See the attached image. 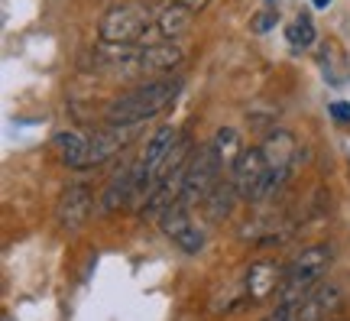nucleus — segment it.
Returning a JSON list of instances; mask_svg holds the SVG:
<instances>
[{"mask_svg": "<svg viewBox=\"0 0 350 321\" xmlns=\"http://www.w3.org/2000/svg\"><path fill=\"white\" fill-rule=\"evenodd\" d=\"M182 91V81L178 78H159V81H146L139 85L137 91H130L124 98H117L107 107L104 120L107 124H143L156 114H163Z\"/></svg>", "mask_w": 350, "mask_h": 321, "instance_id": "obj_1", "label": "nucleus"}, {"mask_svg": "<svg viewBox=\"0 0 350 321\" xmlns=\"http://www.w3.org/2000/svg\"><path fill=\"white\" fill-rule=\"evenodd\" d=\"M327 270H331V250L327 247H308L288 263L286 279H282V302L286 305H299L305 296H312L318 285L325 283Z\"/></svg>", "mask_w": 350, "mask_h": 321, "instance_id": "obj_2", "label": "nucleus"}, {"mask_svg": "<svg viewBox=\"0 0 350 321\" xmlns=\"http://www.w3.org/2000/svg\"><path fill=\"white\" fill-rule=\"evenodd\" d=\"M150 26V3H120L100 16L98 39L111 46H133Z\"/></svg>", "mask_w": 350, "mask_h": 321, "instance_id": "obj_3", "label": "nucleus"}, {"mask_svg": "<svg viewBox=\"0 0 350 321\" xmlns=\"http://www.w3.org/2000/svg\"><path fill=\"white\" fill-rule=\"evenodd\" d=\"M221 156L214 146H201L185 166V182H182V201L185 205H201L221 182Z\"/></svg>", "mask_w": 350, "mask_h": 321, "instance_id": "obj_4", "label": "nucleus"}, {"mask_svg": "<svg viewBox=\"0 0 350 321\" xmlns=\"http://www.w3.org/2000/svg\"><path fill=\"white\" fill-rule=\"evenodd\" d=\"M234 169V185H237L240 198L247 201H260L266 198L269 192H275L273 185V172H269V162L262 156V149H243L240 159L230 166Z\"/></svg>", "mask_w": 350, "mask_h": 321, "instance_id": "obj_5", "label": "nucleus"}, {"mask_svg": "<svg viewBox=\"0 0 350 321\" xmlns=\"http://www.w3.org/2000/svg\"><path fill=\"white\" fill-rule=\"evenodd\" d=\"M139 133V124H107L104 130L88 140V159H85V169L91 166H104L107 159H113L120 149H126Z\"/></svg>", "mask_w": 350, "mask_h": 321, "instance_id": "obj_6", "label": "nucleus"}, {"mask_svg": "<svg viewBox=\"0 0 350 321\" xmlns=\"http://www.w3.org/2000/svg\"><path fill=\"white\" fill-rule=\"evenodd\" d=\"M185 59V52H182V46L175 42V39H163V42H152V46H146V49L137 52V59H130L126 65H120V68H126V72H172L175 65Z\"/></svg>", "mask_w": 350, "mask_h": 321, "instance_id": "obj_7", "label": "nucleus"}, {"mask_svg": "<svg viewBox=\"0 0 350 321\" xmlns=\"http://www.w3.org/2000/svg\"><path fill=\"white\" fill-rule=\"evenodd\" d=\"M344 309V296L334 283H321L312 296H305L295 305V318L292 321H331Z\"/></svg>", "mask_w": 350, "mask_h": 321, "instance_id": "obj_8", "label": "nucleus"}, {"mask_svg": "<svg viewBox=\"0 0 350 321\" xmlns=\"http://www.w3.org/2000/svg\"><path fill=\"white\" fill-rule=\"evenodd\" d=\"M94 211V198L85 185H68L55 205V221L62 231H81Z\"/></svg>", "mask_w": 350, "mask_h": 321, "instance_id": "obj_9", "label": "nucleus"}, {"mask_svg": "<svg viewBox=\"0 0 350 321\" xmlns=\"http://www.w3.org/2000/svg\"><path fill=\"white\" fill-rule=\"evenodd\" d=\"M262 156H266V162H269V172H273V185L279 188L282 182H286L288 169H292V159H295V153H299V146H295V136L288 133V130H273V133L262 140Z\"/></svg>", "mask_w": 350, "mask_h": 321, "instance_id": "obj_10", "label": "nucleus"}, {"mask_svg": "<svg viewBox=\"0 0 350 321\" xmlns=\"http://www.w3.org/2000/svg\"><path fill=\"white\" fill-rule=\"evenodd\" d=\"M178 140H182V133H178L175 127H159V130L150 136L146 153H143V169H146V185H150V192L156 188V172H159V166H163V159L175 149Z\"/></svg>", "mask_w": 350, "mask_h": 321, "instance_id": "obj_11", "label": "nucleus"}, {"mask_svg": "<svg viewBox=\"0 0 350 321\" xmlns=\"http://www.w3.org/2000/svg\"><path fill=\"white\" fill-rule=\"evenodd\" d=\"M282 279H286V272L275 266L273 259H260V263H253L250 272H247V292H250V298H266L269 292H275V289H282Z\"/></svg>", "mask_w": 350, "mask_h": 321, "instance_id": "obj_12", "label": "nucleus"}, {"mask_svg": "<svg viewBox=\"0 0 350 321\" xmlns=\"http://www.w3.org/2000/svg\"><path fill=\"white\" fill-rule=\"evenodd\" d=\"M237 195H240V192H237V185H234V179L217 182L211 195L204 198V211H208V218H211V221H224V218H230Z\"/></svg>", "mask_w": 350, "mask_h": 321, "instance_id": "obj_13", "label": "nucleus"}, {"mask_svg": "<svg viewBox=\"0 0 350 321\" xmlns=\"http://www.w3.org/2000/svg\"><path fill=\"white\" fill-rule=\"evenodd\" d=\"M55 149H59V156H62L65 166H72V169H85V159H88V140L75 130H62V133H55Z\"/></svg>", "mask_w": 350, "mask_h": 321, "instance_id": "obj_14", "label": "nucleus"}, {"mask_svg": "<svg viewBox=\"0 0 350 321\" xmlns=\"http://www.w3.org/2000/svg\"><path fill=\"white\" fill-rule=\"evenodd\" d=\"M188 23H191V10L172 3V7H165V10L159 13V20H156V33H159L163 39H175V36H182V33H185Z\"/></svg>", "mask_w": 350, "mask_h": 321, "instance_id": "obj_15", "label": "nucleus"}, {"mask_svg": "<svg viewBox=\"0 0 350 321\" xmlns=\"http://www.w3.org/2000/svg\"><path fill=\"white\" fill-rule=\"evenodd\" d=\"M211 146L217 149V156H221V162H224V166H234V162L240 159V153H243L240 133L234 130V127H221V130H217V136H214Z\"/></svg>", "mask_w": 350, "mask_h": 321, "instance_id": "obj_16", "label": "nucleus"}, {"mask_svg": "<svg viewBox=\"0 0 350 321\" xmlns=\"http://www.w3.org/2000/svg\"><path fill=\"white\" fill-rule=\"evenodd\" d=\"M159 224H163V231L169 237H178L182 234V231H185V227H191V218H188V205L185 201H182V198H175L172 205H169V208L163 211V214H159Z\"/></svg>", "mask_w": 350, "mask_h": 321, "instance_id": "obj_17", "label": "nucleus"}, {"mask_svg": "<svg viewBox=\"0 0 350 321\" xmlns=\"http://www.w3.org/2000/svg\"><path fill=\"white\" fill-rule=\"evenodd\" d=\"M321 65H325V78L331 85H340L344 75H347V65H344V55H340L338 42H327L325 52H321Z\"/></svg>", "mask_w": 350, "mask_h": 321, "instance_id": "obj_18", "label": "nucleus"}, {"mask_svg": "<svg viewBox=\"0 0 350 321\" xmlns=\"http://www.w3.org/2000/svg\"><path fill=\"white\" fill-rule=\"evenodd\" d=\"M314 23L308 20V16H295V23H288V29H286V39H288V46L292 49H308L314 42Z\"/></svg>", "mask_w": 350, "mask_h": 321, "instance_id": "obj_19", "label": "nucleus"}, {"mask_svg": "<svg viewBox=\"0 0 350 321\" xmlns=\"http://www.w3.org/2000/svg\"><path fill=\"white\" fill-rule=\"evenodd\" d=\"M175 244H178V250H185V253H198V250L204 247V231H198V227L191 224V227H185L182 234L175 237Z\"/></svg>", "mask_w": 350, "mask_h": 321, "instance_id": "obj_20", "label": "nucleus"}, {"mask_svg": "<svg viewBox=\"0 0 350 321\" xmlns=\"http://www.w3.org/2000/svg\"><path fill=\"white\" fill-rule=\"evenodd\" d=\"M275 20H279V16H275V10L256 13V20H253V29H256V33H269V29H273V23H275Z\"/></svg>", "mask_w": 350, "mask_h": 321, "instance_id": "obj_21", "label": "nucleus"}, {"mask_svg": "<svg viewBox=\"0 0 350 321\" xmlns=\"http://www.w3.org/2000/svg\"><path fill=\"white\" fill-rule=\"evenodd\" d=\"M292 318H295V305H286V302H282L279 309L269 311V315H266L262 321H292Z\"/></svg>", "mask_w": 350, "mask_h": 321, "instance_id": "obj_22", "label": "nucleus"}, {"mask_svg": "<svg viewBox=\"0 0 350 321\" xmlns=\"http://www.w3.org/2000/svg\"><path fill=\"white\" fill-rule=\"evenodd\" d=\"M331 117H334L338 124H347V120H350V104H344V101L331 104Z\"/></svg>", "mask_w": 350, "mask_h": 321, "instance_id": "obj_23", "label": "nucleus"}, {"mask_svg": "<svg viewBox=\"0 0 350 321\" xmlns=\"http://www.w3.org/2000/svg\"><path fill=\"white\" fill-rule=\"evenodd\" d=\"M172 3H178V7H185V10L195 13V10H204L211 0H172Z\"/></svg>", "mask_w": 350, "mask_h": 321, "instance_id": "obj_24", "label": "nucleus"}, {"mask_svg": "<svg viewBox=\"0 0 350 321\" xmlns=\"http://www.w3.org/2000/svg\"><path fill=\"white\" fill-rule=\"evenodd\" d=\"M314 7H318V10H325V7H331V0H312Z\"/></svg>", "mask_w": 350, "mask_h": 321, "instance_id": "obj_25", "label": "nucleus"}, {"mask_svg": "<svg viewBox=\"0 0 350 321\" xmlns=\"http://www.w3.org/2000/svg\"><path fill=\"white\" fill-rule=\"evenodd\" d=\"M3 321H13V318H10V315H3Z\"/></svg>", "mask_w": 350, "mask_h": 321, "instance_id": "obj_26", "label": "nucleus"}, {"mask_svg": "<svg viewBox=\"0 0 350 321\" xmlns=\"http://www.w3.org/2000/svg\"><path fill=\"white\" fill-rule=\"evenodd\" d=\"M146 3H156V0H146Z\"/></svg>", "mask_w": 350, "mask_h": 321, "instance_id": "obj_27", "label": "nucleus"}]
</instances>
